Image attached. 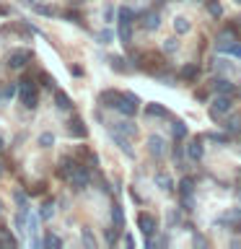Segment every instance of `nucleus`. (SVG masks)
<instances>
[{
	"label": "nucleus",
	"mask_w": 241,
	"mask_h": 249,
	"mask_svg": "<svg viewBox=\"0 0 241 249\" xmlns=\"http://www.w3.org/2000/svg\"><path fill=\"white\" fill-rule=\"evenodd\" d=\"M18 101L26 109H36V104H39V93H36V83L31 81V78L26 75V78H21L18 81Z\"/></svg>",
	"instance_id": "obj_1"
},
{
	"label": "nucleus",
	"mask_w": 241,
	"mask_h": 249,
	"mask_svg": "<svg viewBox=\"0 0 241 249\" xmlns=\"http://www.w3.org/2000/svg\"><path fill=\"white\" fill-rule=\"evenodd\" d=\"M138 107H140V101H138V96H135V93H122L114 109H117L120 114H124V117H135Z\"/></svg>",
	"instance_id": "obj_2"
},
{
	"label": "nucleus",
	"mask_w": 241,
	"mask_h": 249,
	"mask_svg": "<svg viewBox=\"0 0 241 249\" xmlns=\"http://www.w3.org/2000/svg\"><path fill=\"white\" fill-rule=\"evenodd\" d=\"M31 57H34L31 50H16V52H11V57H8V68H11V70H21V68L29 65Z\"/></svg>",
	"instance_id": "obj_3"
},
{
	"label": "nucleus",
	"mask_w": 241,
	"mask_h": 249,
	"mask_svg": "<svg viewBox=\"0 0 241 249\" xmlns=\"http://www.w3.org/2000/svg\"><path fill=\"white\" fill-rule=\"evenodd\" d=\"M68 135H70V138H78V140H83L86 135H88V130H86V122L81 120V117H73V120L68 122Z\"/></svg>",
	"instance_id": "obj_4"
},
{
	"label": "nucleus",
	"mask_w": 241,
	"mask_h": 249,
	"mask_svg": "<svg viewBox=\"0 0 241 249\" xmlns=\"http://www.w3.org/2000/svg\"><path fill=\"white\" fill-rule=\"evenodd\" d=\"M138 226H140V231H143L145 236H153L155 229H158V223H155V218L151 213H140L138 215Z\"/></svg>",
	"instance_id": "obj_5"
},
{
	"label": "nucleus",
	"mask_w": 241,
	"mask_h": 249,
	"mask_svg": "<svg viewBox=\"0 0 241 249\" xmlns=\"http://www.w3.org/2000/svg\"><path fill=\"white\" fill-rule=\"evenodd\" d=\"M81 166V163H78L75 159H70V156H65V159H60V166H57V177L60 179H70V174H73V171Z\"/></svg>",
	"instance_id": "obj_6"
},
{
	"label": "nucleus",
	"mask_w": 241,
	"mask_h": 249,
	"mask_svg": "<svg viewBox=\"0 0 241 249\" xmlns=\"http://www.w3.org/2000/svg\"><path fill=\"white\" fill-rule=\"evenodd\" d=\"M70 184H73V190H83L86 184H88V171H86L83 166H78L73 174H70V179H68Z\"/></svg>",
	"instance_id": "obj_7"
},
{
	"label": "nucleus",
	"mask_w": 241,
	"mask_h": 249,
	"mask_svg": "<svg viewBox=\"0 0 241 249\" xmlns=\"http://www.w3.org/2000/svg\"><path fill=\"white\" fill-rule=\"evenodd\" d=\"M148 151H151L155 159H161V156L166 153V143H163V138H158V135H151V138H148Z\"/></svg>",
	"instance_id": "obj_8"
},
{
	"label": "nucleus",
	"mask_w": 241,
	"mask_h": 249,
	"mask_svg": "<svg viewBox=\"0 0 241 249\" xmlns=\"http://www.w3.org/2000/svg\"><path fill=\"white\" fill-rule=\"evenodd\" d=\"M54 107H57L60 112H70V109H73V101H70V96L65 91H54Z\"/></svg>",
	"instance_id": "obj_9"
},
{
	"label": "nucleus",
	"mask_w": 241,
	"mask_h": 249,
	"mask_svg": "<svg viewBox=\"0 0 241 249\" xmlns=\"http://www.w3.org/2000/svg\"><path fill=\"white\" fill-rule=\"evenodd\" d=\"M179 195L184 200V208H189L192 205V179H182L179 182Z\"/></svg>",
	"instance_id": "obj_10"
},
{
	"label": "nucleus",
	"mask_w": 241,
	"mask_h": 249,
	"mask_svg": "<svg viewBox=\"0 0 241 249\" xmlns=\"http://www.w3.org/2000/svg\"><path fill=\"white\" fill-rule=\"evenodd\" d=\"M231 107H233V101H231L228 96H218V99H215V104H213V117L231 112Z\"/></svg>",
	"instance_id": "obj_11"
},
{
	"label": "nucleus",
	"mask_w": 241,
	"mask_h": 249,
	"mask_svg": "<svg viewBox=\"0 0 241 249\" xmlns=\"http://www.w3.org/2000/svg\"><path fill=\"white\" fill-rule=\"evenodd\" d=\"M120 96H122V93L120 91H112V89H109V91H101V96H99V101H101V104H104V107H117V101H120Z\"/></svg>",
	"instance_id": "obj_12"
},
{
	"label": "nucleus",
	"mask_w": 241,
	"mask_h": 249,
	"mask_svg": "<svg viewBox=\"0 0 241 249\" xmlns=\"http://www.w3.org/2000/svg\"><path fill=\"white\" fill-rule=\"evenodd\" d=\"M187 153H189L192 161H200L202 159V143H200V140H192L189 148H187Z\"/></svg>",
	"instance_id": "obj_13"
},
{
	"label": "nucleus",
	"mask_w": 241,
	"mask_h": 249,
	"mask_svg": "<svg viewBox=\"0 0 241 249\" xmlns=\"http://www.w3.org/2000/svg\"><path fill=\"white\" fill-rule=\"evenodd\" d=\"M143 26L148 29V31H153V29H158V13H145L143 16Z\"/></svg>",
	"instance_id": "obj_14"
},
{
	"label": "nucleus",
	"mask_w": 241,
	"mask_h": 249,
	"mask_svg": "<svg viewBox=\"0 0 241 249\" xmlns=\"http://www.w3.org/2000/svg\"><path fill=\"white\" fill-rule=\"evenodd\" d=\"M145 114H148V117H166V107H161V104H148V107H145Z\"/></svg>",
	"instance_id": "obj_15"
},
{
	"label": "nucleus",
	"mask_w": 241,
	"mask_h": 249,
	"mask_svg": "<svg viewBox=\"0 0 241 249\" xmlns=\"http://www.w3.org/2000/svg\"><path fill=\"white\" fill-rule=\"evenodd\" d=\"M112 221H114L117 229H124V213H122V208H120V205H114V208H112Z\"/></svg>",
	"instance_id": "obj_16"
},
{
	"label": "nucleus",
	"mask_w": 241,
	"mask_h": 249,
	"mask_svg": "<svg viewBox=\"0 0 241 249\" xmlns=\"http://www.w3.org/2000/svg\"><path fill=\"white\" fill-rule=\"evenodd\" d=\"M117 132H122V135H127V138H132V135H135V124H130V122H120V124H117V127H114Z\"/></svg>",
	"instance_id": "obj_17"
},
{
	"label": "nucleus",
	"mask_w": 241,
	"mask_h": 249,
	"mask_svg": "<svg viewBox=\"0 0 241 249\" xmlns=\"http://www.w3.org/2000/svg\"><path fill=\"white\" fill-rule=\"evenodd\" d=\"M52 215H54V205H52V202H44L42 210H39V218H42V221H50Z\"/></svg>",
	"instance_id": "obj_18"
},
{
	"label": "nucleus",
	"mask_w": 241,
	"mask_h": 249,
	"mask_svg": "<svg viewBox=\"0 0 241 249\" xmlns=\"http://www.w3.org/2000/svg\"><path fill=\"white\" fill-rule=\"evenodd\" d=\"M197 73H200L197 65H187V68L182 70V78H184V81H194V78H197Z\"/></svg>",
	"instance_id": "obj_19"
},
{
	"label": "nucleus",
	"mask_w": 241,
	"mask_h": 249,
	"mask_svg": "<svg viewBox=\"0 0 241 249\" xmlns=\"http://www.w3.org/2000/svg\"><path fill=\"white\" fill-rule=\"evenodd\" d=\"M174 29H176V34H187L192 26H189V21H187V18H176L174 21Z\"/></svg>",
	"instance_id": "obj_20"
},
{
	"label": "nucleus",
	"mask_w": 241,
	"mask_h": 249,
	"mask_svg": "<svg viewBox=\"0 0 241 249\" xmlns=\"http://www.w3.org/2000/svg\"><path fill=\"white\" fill-rule=\"evenodd\" d=\"M120 39L124 44H130V39H132V31H130V23H120Z\"/></svg>",
	"instance_id": "obj_21"
},
{
	"label": "nucleus",
	"mask_w": 241,
	"mask_h": 249,
	"mask_svg": "<svg viewBox=\"0 0 241 249\" xmlns=\"http://www.w3.org/2000/svg\"><path fill=\"white\" fill-rule=\"evenodd\" d=\"M132 18H135V13L130 8H120V23H130L132 26Z\"/></svg>",
	"instance_id": "obj_22"
},
{
	"label": "nucleus",
	"mask_w": 241,
	"mask_h": 249,
	"mask_svg": "<svg viewBox=\"0 0 241 249\" xmlns=\"http://www.w3.org/2000/svg\"><path fill=\"white\" fill-rule=\"evenodd\" d=\"M215 91H221V93H231V91H233V86H231V81L221 78V81H215Z\"/></svg>",
	"instance_id": "obj_23"
},
{
	"label": "nucleus",
	"mask_w": 241,
	"mask_h": 249,
	"mask_svg": "<svg viewBox=\"0 0 241 249\" xmlns=\"http://www.w3.org/2000/svg\"><path fill=\"white\" fill-rule=\"evenodd\" d=\"M155 182H158V184H161V190H166V192H169V190H174V184H171V179H169L166 174H158V177H155Z\"/></svg>",
	"instance_id": "obj_24"
},
{
	"label": "nucleus",
	"mask_w": 241,
	"mask_h": 249,
	"mask_svg": "<svg viewBox=\"0 0 241 249\" xmlns=\"http://www.w3.org/2000/svg\"><path fill=\"white\" fill-rule=\"evenodd\" d=\"M52 143H54V135H52V132L39 135V145H42V148H52Z\"/></svg>",
	"instance_id": "obj_25"
},
{
	"label": "nucleus",
	"mask_w": 241,
	"mask_h": 249,
	"mask_svg": "<svg viewBox=\"0 0 241 249\" xmlns=\"http://www.w3.org/2000/svg\"><path fill=\"white\" fill-rule=\"evenodd\" d=\"M174 135H176V140L187 138V124L184 122H174Z\"/></svg>",
	"instance_id": "obj_26"
},
{
	"label": "nucleus",
	"mask_w": 241,
	"mask_h": 249,
	"mask_svg": "<svg viewBox=\"0 0 241 249\" xmlns=\"http://www.w3.org/2000/svg\"><path fill=\"white\" fill-rule=\"evenodd\" d=\"M112 68L117 70V73H127V65H124L122 57H112Z\"/></svg>",
	"instance_id": "obj_27"
},
{
	"label": "nucleus",
	"mask_w": 241,
	"mask_h": 249,
	"mask_svg": "<svg viewBox=\"0 0 241 249\" xmlns=\"http://www.w3.org/2000/svg\"><path fill=\"white\" fill-rule=\"evenodd\" d=\"M34 11L36 13H44V16H54L57 11H54V8H50V5H34Z\"/></svg>",
	"instance_id": "obj_28"
},
{
	"label": "nucleus",
	"mask_w": 241,
	"mask_h": 249,
	"mask_svg": "<svg viewBox=\"0 0 241 249\" xmlns=\"http://www.w3.org/2000/svg\"><path fill=\"white\" fill-rule=\"evenodd\" d=\"M44 244H47V247H60V244H62V241H60L57 236H54V233H47V239H44Z\"/></svg>",
	"instance_id": "obj_29"
},
{
	"label": "nucleus",
	"mask_w": 241,
	"mask_h": 249,
	"mask_svg": "<svg viewBox=\"0 0 241 249\" xmlns=\"http://www.w3.org/2000/svg\"><path fill=\"white\" fill-rule=\"evenodd\" d=\"M83 241H86V247H96V239H93L91 231H83Z\"/></svg>",
	"instance_id": "obj_30"
},
{
	"label": "nucleus",
	"mask_w": 241,
	"mask_h": 249,
	"mask_svg": "<svg viewBox=\"0 0 241 249\" xmlns=\"http://www.w3.org/2000/svg\"><path fill=\"white\" fill-rule=\"evenodd\" d=\"M207 11H210V16H215V18H218V16H221V5H218V3H207Z\"/></svg>",
	"instance_id": "obj_31"
},
{
	"label": "nucleus",
	"mask_w": 241,
	"mask_h": 249,
	"mask_svg": "<svg viewBox=\"0 0 241 249\" xmlns=\"http://www.w3.org/2000/svg\"><path fill=\"white\" fill-rule=\"evenodd\" d=\"M176 47H179V42H176V39H169V42L163 44V50H166V52H174Z\"/></svg>",
	"instance_id": "obj_32"
},
{
	"label": "nucleus",
	"mask_w": 241,
	"mask_h": 249,
	"mask_svg": "<svg viewBox=\"0 0 241 249\" xmlns=\"http://www.w3.org/2000/svg\"><path fill=\"white\" fill-rule=\"evenodd\" d=\"M104 18H106V23H112V18H114V8L112 5L104 8Z\"/></svg>",
	"instance_id": "obj_33"
},
{
	"label": "nucleus",
	"mask_w": 241,
	"mask_h": 249,
	"mask_svg": "<svg viewBox=\"0 0 241 249\" xmlns=\"http://www.w3.org/2000/svg\"><path fill=\"white\" fill-rule=\"evenodd\" d=\"M99 39H101V44H109V42H112V31H101Z\"/></svg>",
	"instance_id": "obj_34"
},
{
	"label": "nucleus",
	"mask_w": 241,
	"mask_h": 249,
	"mask_svg": "<svg viewBox=\"0 0 241 249\" xmlns=\"http://www.w3.org/2000/svg\"><path fill=\"white\" fill-rule=\"evenodd\" d=\"M117 231H120V229H114V231L106 233V241H109V244H114V241H117Z\"/></svg>",
	"instance_id": "obj_35"
},
{
	"label": "nucleus",
	"mask_w": 241,
	"mask_h": 249,
	"mask_svg": "<svg viewBox=\"0 0 241 249\" xmlns=\"http://www.w3.org/2000/svg\"><path fill=\"white\" fill-rule=\"evenodd\" d=\"M70 73H73V75H83V70L78 68V65H73V68H70Z\"/></svg>",
	"instance_id": "obj_36"
},
{
	"label": "nucleus",
	"mask_w": 241,
	"mask_h": 249,
	"mask_svg": "<svg viewBox=\"0 0 241 249\" xmlns=\"http://www.w3.org/2000/svg\"><path fill=\"white\" fill-rule=\"evenodd\" d=\"M0 151H3V135H0Z\"/></svg>",
	"instance_id": "obj_37"
},
{
	"label": "nucleus",
	"mask_w": 241,
	"mask_h": 249,
	"mask_svg": "<svg viewBox=\"0 0 241 249\" xmlns=\"http://www.w3.org/2000/svg\"><path fill=\"white\" fill-rule=\"evenodd\" d=\"M0 213H3V202H0Z\"/></svg>",
	"instance_id": "obj_38"
},
{
	"label": "nucleus",
	"mask_w": 241,
	"mask_h": 249,
	"mask_svg": "<svg viewBox=\"0 0 241 249\" xmlns=\"http://www.w3.org/2000/svg\"><path fill=\"white\" fill-rule=\"evenodd\" d=\"M236 3H241V0H236Z\"/></svg>",
	"instance_id": "obj_39"
}]
</instances>
